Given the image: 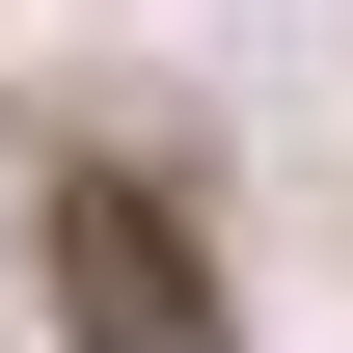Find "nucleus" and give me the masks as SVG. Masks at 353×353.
<instances>
[{
	"mask_svg": "<svg viewBox=\"0 0 353 353\" xmlns=\"http://www.w3.org/2000/svg\"><path fill=\"white\" fill-rule=\"evenodd\" d=\"M28 272H54V353H245L218 218H190L163 163H54V190H28Z\"/></svg>",
	"mask_w": 353,
	"mask_h": 353,
	"instance_id": "f257e3e1",
	"label": "nucleus"
}]
</instances>
